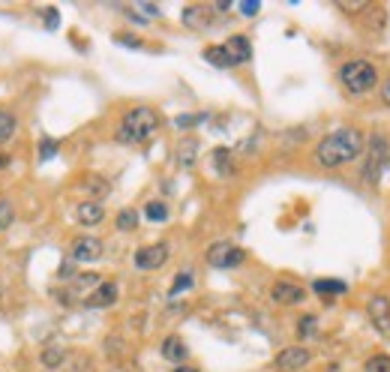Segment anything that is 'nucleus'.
I'll list each match as a JSON object with an SVG mask.
<instances>
[{
  "mask_svg": "<svg viewBox=\"0 0 390 372\" xmlns=\"http://www.w3.org/2000/svg\"><path fill=\"white\" fill-rule=\"evenodd\" d=\"M136 267L138 270H160L165 262H169V246L165 243H150V246H141L136 250Z\"/></svg>",
  "mask_w": 390,
  "mask_h": 372,
  "instance_id": "6e6552de",
  "label": "nucleus"
},
{
  "mask_svg": "<svg viewBox=\"0 0 390 372\" xmlns=\"http://www.w3.org/2000/svg\"><path fill=\"white\" fill-rule=\"evenodd\" d=\"M63 357H66L63 348H46V352L39 354V364L46 366V369H60L63 366Z\"/></svg>",
  "mask_w": 390,
  "mask_h": 372,
  "instance_id": "412c9836",
  "label": "nucleus"
},
{
  "mask_svg": "<svg viewBox=\"0 0 390 372\" xmlns=\"http://www.w3.org/2000/svg\"><path fill=\"white\" fill-rule=\"evenodd\" d=\"M144 217H148L150 222H165V219H169V207H165V201H148Z\"/></svg>",
  "mask_w": 390,
  "mask_h": 372,
  "instance_id": "4be33fe9",
  "label": "nucleus"
},
{
  "mask_svg": "<svg viewBox=\"0 0 390 372\" xmlns=\"http://www.w3.org/2000/svg\"><path fill=\"white\" fill-rule=\"evenodd\" d=\"M339 82L351 96H363L378 84V70L370 60H349L339 66Z\"/></svg>",
  "mask_w": 390,
  "mask_h": 372,
  "instance_id": "7ed1b4c3",
  "label": "nucleus"
},
{
  "mask_svg": "<svg viewBox=\"0 0 390 372\" xmlns=\"http://www.w3.org/2000/svg\"><path fill=\"white\" fill-rule=\"evenodd\" d=\"M189 288H193V274H186V270H183V274H177V276H174V283H171V295H183V291H189Z\"/></svg>",
  "mask_w": 390,
  "mask_h": 372,
  "instance_id": "bb28decb",
  "label": "nucleus"
},
{
  "mask_svg": "<svg viewBox=\"0 0 390 372\" xmlns=\"http://www.w3.org/2000/svg\"><path fill=\"white\" fill-rule=\"evenodd\" d=\"M387 156H390V141L387 135L372 132L366 141V162H363V180L366 184H378L382 172L387 168Z\"/></svg>",
  "mask_w": 390,
  "mask_h": 372,
  "instance_id": "20e7f679",
  "label": "nucleus"
},
{
  "mask_svg": "<svg viewBox=\"0 0 390 372\" xmlns=\"http://www.w3.org/2000/svg\"><path fill=\"white\" fill-rule=\"evenodd\" d=\"M204 60L214 63V66H219V70H228V66H231V58L226 54V49H222V45H210V49H204Z\"/></svg>",
  "mask_w": 390,
  "mask_h": 372,
  "instance_id": "aec40b11",
  "label": "nucleus"
},
{
  "mask_svg": "<svg viewBox=\"0 0 390 372\" xmlns=\"http://www.w3.org/2000/svg\"><path fill=\"white\" fill-rule=\"evenodd\" d=\"M84 186H91L96 198H105V195H108V184H105L103 177H87V180H84Z\"/></svg>",
  "mask_w": 390,
  "mask_h": 372,
  "instance_id": "c756f323",
  "label": "nucleus"
},
{
  "mask_svg": "<svg viewBox=\"0 0 390 372\" xmlns=\"http://www.w3.org/2000/svg\"><path fill=\"white\" fill-rule=\"evenodd\" d=\"M210 162H214L216 174H222V177L234 172V162H231V150L228 148H216L214 150V160H210Z\"/></svg>",
  "mask_w": 390,
  "mask_h": 372,
  "instance_id": "6ab92c4d",
  "label": "nucleus"
},
{
  "mask_svg": "<svg viewBox=\"0 0 390 372\" xmlns=\"http://www.w3.org/2000/svg\"><path fill=\"white\" fill-rule=\"evenodd\" d=\"M316 328H318L316 315H304V319L297 321V336L300 340H309V336H316Z\"/></svg>",
  "mask_w": 390,
  "mask_h": 372,
  "instance_id": "a878e982",
  "label": "nucleus"
},
{
  "mask_svg": "<svg viewBox=\"0 0 390 372\" xmlns=\"http://www.w3.org/2000/svg\"><path fill=\"white\" fill-rule=\"evenodd\" d=\"M72 274H75V264H72V262H66V264L60 267V274H58V276L66 279V276H72Z\"/></svg>",
  "mask_w": 390,
  "mask_h": 372,
  "instance_id": "473e14b6",
  "label": "nucleus"
},
{
  "mask_svg": "<svg viewBox=\"0 0 390 372\" xmlns=\"http://www.w3.org/2000/svg\"><path fill=\"white\" fill-rule=\"evenodd\" d=\"M15 129H18V117L13 115V111L0 108V144H6L9 139H13Z\"/></svg>",
  "mask_w": 390,
  "mask_h": 372,
  "instance_id": "a211bd4d",
  "label": "nucleus"
},
{
  "mask_svg": "<svg viewBox=\"0 0 390 372\" xmlns=\"http://www.w3.org/2000/svg\"><path fill=\"white\" fill-rule=\"evenodd\" d=\"M198 160V141L195 139H183L177 144V165L181 168H193Z\"/></svg>",
  "mask_w": 390,
  "mask_h": 372,
  "instance_id": "f3484780",
  "label": "nucleus"
},
{
  "mask_svg": "<svg viewBox=\"0 0 390 372\" xmlns=\"http://www.w3.org/2000/svg\"><path fill=\"white\" fill-rule=\"evenodd\" d=\"M363 372H390V354H372L363 364Z\"/></svg>",
  "mask_w": 390,
  "mask_h": 372,
  "instance_id": "393cba45",
  "label": "nucleus"
},
{
  "mask_svg": "<svg viewBox=\"0 0 390 372\" xmlns=\"http://www.w3.org/2000/svg\"><path fill=\"white\" fill-rule=\"evenodd\" d=\"M105 219V210L99 201H82V205L75 207V222L78 225H87V229H93V225H99Z\"/></svg>",
  "mask_w": 390,
  "mask_h": 372,
  "instance_id": "ddd939ff",
  "label": "nucleus"
},
{
  "mask_svg": "<svg viewBox=\"0 0 390 372\" xmlns=\"http://www.w3.org/2000/svg\"><path fill=\"white\" fill-rule=\"evenodd\" d=\"M117 229L120 231H136L138 229V213L132 210V207H124L117 213Z\"/></svg>",
  "mask_w": 390,
  "mask_h": 372,
  "instance_id": "5701e85b",
  "label": "nucleus"
},
{
  "mask_svg": "<svg viewBox=\"0 0 390 372\" xmlns=\"http://www.w3.org/2000/svg\"><path fill=\"white\" fill-rule=\"evenodd\" d=\"M366 315H370L372 328L384 336V340H390V300L384 295H372L370 303H366Z\"/></svg>",
  "mask_w": 390,
  "mask_h": 372,
  "instance_id": "0eeeda50",
  "label": "nucleus"
},
{
  "mask_svg": "<svg viewBox=\"0 0 390 372\" xmlns=\"http://www.w3.org/2000/svg\"><path fill=\"white\" fill-rule=\"evenodd\" d=\"M9 165V156L6 153H0V168H6Z\"/></svg>",
  "mask_w": 390,
  "mask_h": 372,
  "instance_id": "e433bc0d",
  "label": "nucleus"
},
{
  "mask_svg": "<svg viewBox=\"0 0 390 372\" xmlns=\"http://www.w3.org/2000/svg\"><path fill=\"white\" fill-rule=\"evenodd\" d=\"M240 9H243V15H255L259 13V4H243Z\"/></svg>",
  "mask_w": 390,
  "mask_h": 372,
  "instance_id": "72a5a7b5",
  "label": "nucleus"
},
{
  "mask_svg": "<svg viewBox=\"0 0 390 372\" xmlns=\"http://www.w3.org/2000/svg\"><path fill=\"white\" fill-rule=\"evenodd\" d=\"M222 49H226V54L231 58V66L252 60V42L247 37H231L226 45H222Z\"/></svg>",
  "mask_w": 390,
  "mask_h": 372,
  "instance_id": "4468645a",
  "label": "nucleus"
},
{
  "mask_svg": "<svg viewBox=\"0 0 390 372\" xmlns=\"http://www.w3.org/2000/svg\"><path fill=\"white\" fill-rule=\"evenodd\" d=\"M183 25L186 27H193V30H204V27H210L214 25V18H216V13H214V6H204V4H193V6H186L183 9Z\"/></svg>",
  "mask_w": 390,
  "mask_h": 372,
  "instance_id": "9b49d317",
  "label": "nucleus"
},
{
  "mask_svg": "<svg viewBox=\"0 0 390 372\" xmlns=\"http://www.w3.org/2000/svg\"><path fill=\"white\" fill-rule=\"evenodd\" d=\"M13 222H15V207H13V201H9V198H0V231L13 229Z\"/></svg>",
  "mask_w": 390,
  "mask_h": 372,
  "instance_id": "b1692460",
  "label": "nucleus"
},
{
  "mask_svg": "<svg viewBox=\"0 0 390 372\" xmlns=\"http://www.w3.org/2000/svg\"><path fill=\"white\" fill-rule=\"evenodd\" d=\"M58 150H60V144L54 139H46V141H42V148H39V156H42V160H51Z\"/></svg>",
  "mask_w": 390,
  "mask_h": 372,
  "instance_id": "7c9ffc66",
  "label": "nucleus"
},
{
  "mask_svg": "<svg viewBox=\"0 0 390 372\" xmlns=\"http://www.w3.org/2000/svg\"><path fill=\"white\" fill-rule=\"evenodd\" d=\"M366 148V135L354 127H342L327 132L325 139L316 144V162L321 168H339L354 162Z\"/></svg>",
  "mask_w": 390,
  "mask_h": 372,
  "instance_id": "f257e3e1",
  "label": "nucleus"
},
{
  "mask_svg": "<svg viewBox=\"0 0 390 372\" xmlns=\"http://www.w3.org/2000/svg\"><path fill=\"white\" fill-rule=\"evenodd\" d=\"M162 357L171 360L174 366H183V360L189 357V348H186V342L181 340V336L171 333V336H165V342H162Z\"/></svg>",
  "mask_w": 390,
  "mask_h": 372,
  "instance_id": "2eb2a0df",
  "label": "nucleus"
},
{
  "mask_svg": "<svg viewBox=\"0 0 390 372\" xmlns=\"http://www.w3.org/2000/svg\"><path fill=\"white\" fill-rule=\"evenodd\" d=\"M156 129H160V115H156L150 105H138V108L126 111L124 120H120L117 141L120 144H141V141H148Z\"/></svg>",
  "mask_w": 390,
  "mask_h": 372,
  "instance_id": "f03ea898",
  "label": "nucleus"
},
{
  "mask_svg": "<svg viewBox=\"0 0 390 372\" xmlns=\"http://www.w3.org/2000/svg\"><path fill=\"white\" fill-rule=\"evenodd\" d=\"M202 120H207V115H177L174 117V127L177 129H186V127H198Z\"/></svg>",
  "mask_w": 390,
  "mask_h": 372,
  "instance_id": "cd10ccee",
  "label": "nucleus"
},
{
  "mask_svg": "<svg viewBox=\"0 0 390 372\" xmlns=\"http://www.w3.org/2000/svg\"><path fill=\"white\" fill-rule=\"evenodd\" d=\"M312 291L321 297H342L345 291H349V286L342 283V279H316L312 283Z\"/></svg>",
  "mask_w": 390,
  "mask_h": 372,
  "instance_id": "dca6fc26",
  "label": "nucleus"
},
{
  "mask_svg": "<svg viewBox=\"0 0 390 372\" xmlns=\"http://www.w3.org/2000/svg\"><path fill=\"white\" fill-rule=\"evenodd\" d=\"M99 283H103V279L96 274H84V276L75 279V291H93V286H99Z\"/></svg>",
  "mask_w": 390,
  "mask_h": 372,
  "instance_id": "c85d7f7f",
  "label": "nucleus"
},
{
  "mask_svg": "<svg viewBox=\"0 0 390 372\" xmlns=\"http://www.w3.org/2000/svg\"><path fill=\"white\" fill-rule=\"evenodd\" d=\"M103 255V240L93 238V234H82V238L72 240V262H96Z\"/></svg>",
  "mask_w": 390,
  "mask_h": 372,
  "instance_id": "9d476101",
  "label": "nucleus"
},
{
  "mask_svg": "<svg viewBox=\"0 0 390 372\" xmlns=\"http://www.w3.org/2000/svg\"><path fill=\"white\" fill-rule=\"evenodd\" d=\"M115 39L124 42V45H132V49H141V39H138V37H129V33H117Z\"/></svg>",
  "mask_w": 390,
  "mask_h": 372,
  "instance_id": "2f4dec72",
  "label": "nucleus"
},
{
  "mask_svg": "<svg viewBox=\"0 0 390 372\" xmlns=\"http://www.w3.org/2000/svg\"><path fill=\"white\" fill-rule=\"evenodd\" d=\"M247 262V252L240 246H234L228 240H216L207 246V264L210 267H219V270H231V267H240Z\"/></svg>",
  "mask_w": 390,
  "mask_h": 372,
  "instance_id": "39448f33",
  "label": "nucleus"
},
{
  "mask_svg": "<svg viewBox=\"0 0 390 372\" xmlns=\"http://www.w3.org/2000/svg\"><path fill=\"white\" fill-rule=\"evenodd\" d=\"M271 297H273V303H280V307H297V303H304L306 288H300L297 283H288V279H280V283H273Z\"/></svg>",
  "mask_w": 390,
  "mask_h": 372,
  "instance_id": "1a4fd4ad",
  "label": "nucleus"
},
{
  "mask_svg": "<svg viewBox=\"0 0 390 372\" xmlns=\"http://www.w3.org/2000/svg\"><path fill=\"white\" fill-rule=\"evenodd\" d=\"M382 99H384V105H390V82H387L384 90H382Z\"/></svg>",
  "mask_w": 390,
  "mask_h": 372,
  "instance_id": "c9c22d12",
  "label": "nucleus"
},
{
  "mask_svg": "<svg viewBox=\"0 0 390 372\" xmlns=\"http://www.w3.org/2000/svg\"><path fill=\"white\" fill-rule=\"evenodd\" d=\"M309 360H312L309 348H304V345H288V348H282V352H276L273 369H280V372H297V369L309 366Z\"/></svg>",
  "mask_w": 390,
  "mask_h": 372,
  "instance_id": "423d86ee",
  "label": "nucleus"
},
{
  "mask_svg": "<svg viewBox=\"0 0 390 372\" xmlns=\"http://www.w3.org/2000/svg\"><path fill=\"white\" fill-rule=\"evenodd\" d=\"M117 286L115 283H99L91 295L84 297V307H91V309H103V307H111V303H117Z\"/></svg>",
  "mask_w": 390,
  "mask_h": 372,
  "instance_id": "f8f14e48",
  "label": "nucleus"
},
{
  "mask_svg": "<svg viewBox=\"0 0 390 372\" xmlns=\"http://www.w3.org/2000/svg\"><path fill=\"white\" fill-rule=\"evenodd\" d=\"M174 372H202V369H198V366H186V364H183V366H174Z\"/></svg>",
  "mask_w": 390,
  "mask_h": 372,
  "instance_id": "f704fd0d",
  "label": "nucleus"
}]
</instances>
